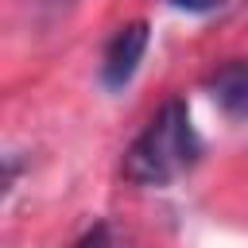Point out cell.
<instances>
[{
  "label": "cell",
  "mask_w": 248,
  "mask_h": 248,
  "mask_svg": "<svg viewBox=\"0 0 248 248\" xmlns=\"http://www.w3.org/2000/svg\"><path fill=\"white\" fill-rule=\"evenodd\" d=\"M202 155V140L190 124L182 101H167L159 116L136 136L124 155V178L136 186H167L182 170H190Z\"/></svg>",
  "instance_id": "obj_1"
},
{
  "label": "cell",
  "mask_w": 248,
  "mask_h": 248,
  "mask_svg": "<svg viewBox=\"0 0 248 248\" xmlns=\"http://www.w3.org/2000/svg\"><path fill=\"white\" fill-rule=\"evenodd\" d=\"M143 50H147V23H143V19L124 23V27L108 39L105 58H101V81H105V89H124V85L132 81L140 58H143Z\"/></svg>",
  "instance_id": "obj_2"
},
{
  "label": "cell",
  "mask_w": 248,
  "mask_h": 248,
  "mask_svg": "<svg viewBox=\"0 0 248 248\" xmlns=\"http://www.w3.org/2000/svg\"><path fill=\"white\" fill-rule=\"evenodd\" d=\"M209 93L232 116H248V62H229L209 78Z\"/></svg>",
  "instance_id": "obj_3"
},
{
  "label": "cell",
  "mask_w": 248,
  "mask_h": 248,
  "mask_svg": "<svg viewBox=\"0 0 248 248\" xmlns=\"http://www.w3.org/2000/svg\"><path fill=\"white\" fill-rule=\"evenodd\" d=\"M78 248H112V240H108V229H105V225H97L93 232H85V236L78 240Z\"/></svg>",
  "instance_id": "obj_4"
},
{
  "label": "cell",
  "mask_w": 248,
  "mask_h": 248,
  "mask_svg": "<svg viewBox=\"0 0 248 248\" xmlns=\"http://www.w3.org/2000/svg\"><path fill=\"white\" fill-rule=\"evenodd\" d=\"M174 8H186V12H213L221 0H170Z\"/></svg>",
  "instance_id": "obj_5"
},
{
  "label": "cell",
  "mask_w": 248,
  "mask_h": 248,
  "mask_svg": "<svg viewBox=\"0 0 248 248\" xmlns=\"http://www.w3.org/2000/svg\"><path fill=\"white\" fill-rule=\"evenodd\" d=\"M50 4H70V0H50Z\"/></svg>",
  "instance_id": "obj_6"
}]
</instances>
